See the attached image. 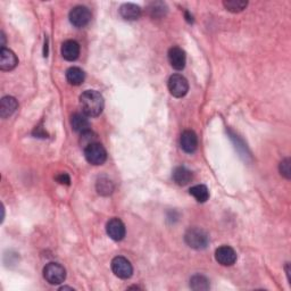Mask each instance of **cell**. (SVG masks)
<instances>
[{
  "label": "cell",
  "instance_id": "6da1fadb",
  "mask_svg": "<svg viewBox=\"0 0 291 291\" xmlns=\"http://www.w3.org/2000/svg\"><path fill=\"white\" fill-rule=\"evenodd\" d=\"M80 105L84 115L89 117L99 116L104 110V98L96 90H87L80 96Z\"/></svg>",
  "mask_w": 291,
  "mask_h": 291
},
{
  "label": "cell",
  "instance_id": "7a4b0ae2",
  "mask_svg": "<svg viewBox=\"0 0 291 291\" xmlns=\"http://www.w3.org/2000/svg\"><path fill=\"white\" fill-rule=\"evenodd\" d=\"M185 240L188 246L197 250L205 249L209 243L208 234L199 228H191L188 230L185 234Z\"/></svg>",
  "mask_w": 291,
  "mask_h": 291
},
{
  "label": "cell",
  "instance_id": "3957f363",
  "mask_svg": "<svg viewBox=\"0 0 291 291\" xmlns=\"http://www.w3.org/2000/svg\"><path fill=\"white\" fill-rule=\"evenodd\" d=\"M84 157L90 164L102 165L107 160V153L101 143L93 142L84 148Z\"/></svg>",
  "mask_w": 291,
  "mask_h": 291
},
{
  "label": "cell",
  "instance_id": "277c9868",
  "mask_svg": "<svg viewBox=\"0 0 291 291\" xmlns=\"http://www.w3.org/2000/svg\"><path fill=\"white\" fill-rule=\"evenodd\" d=\"M44 277L50 284H61L66 279V271L58 263H49L44 268Z\"/></svg>",
  "mask_w": 291,
  "mask_h": 291
},
{
  "label": "cell",
  "instance_id": "5b68a950",
  "mask_svg": "<svg viewBox=\"0 0 291 291\" xmlns=\"http://www.w3.org/2000/svg\"><path fill=\"white\" fill-rule=\"evenodd\" d=\"M169 91L175 98L185 97L189 91V83L185 76L181 74H173L168 82Z\"/></svg>",
  "mask_w": 291,
  "mask_h": 291
},
{
  "label": "cell",
  "instance_id": "8992f818",
  "mask_svg": "<svg viewBox=\"0 0 291 291\" xmlns=\"http://www.w3.org/2000/svg\"><path fill=\"white\" fill-rule=\"evenodd\" d=\"M112 271L115 275L119 279H130L133 274V267L130 260H127L125 257L117 256L112 260Z\"/></svg>",
  "mask_w": 291,
  "mask_h": 291
},
{
  "label": "cell",
  "instance_id": "52a82bcc",
  "mask_svg": "<svg viewBox=\"0 0 291 291\" xmlns=\"http://www.w3.org/2000/svg\"><path fill=\"white\" fill-rule=\"evenodd\" d=\"M68 17L75 28H83L91 21V13L85 6H76L70 12Z\"/></svg>",
  "mask_w": 291,
  "mask_h": 291
},
{
  "label": "cell",
  "instance_id": "ba28073f",
  "mask_svg": "<svg viewBox=\"0 0 291 291\" xmlns=\"http://www.w3.org/2000/svg\"><path fill=\"white\" fill-rule=\"evenodd\" d=\"M106 232L108 234V237L113 239L114 241H121L125 237V225H124V223L119 218L114 217L107 222Z\"/></svg>",
  "mask_w": 291,
  "mask_h": 291
},
{
  "label": "cell",
  "instance_id": "9c48e42d",
  "mask_svg": "<svg viewBox=\"0 0 291 291\" xmlns=\"http://www.w3.org/2000/svg\"><path fill=\"white\" fill-rule=\"evenodd\" d=\"M215 259L223 266H231L237 262V252L230 246H221L215 251Z\"/></svg>",
  "mask_w": 291,
  "mask_h": 291
},
{
  "label": "cell",
  "instance_id": "30bf717a",
  "mask_svg": "<svg viewBox=\"0 0 291 291\" xmlns=\"http://www.w3.org/2000/svg\"><path fill=\"white\" fill-rule=\"evenodd\" d=\"M169 62L171 64L174 70L177 71H182L183 68L186 67V63H187V56H186V51L183 50L180 47H172L170 48L169 54Z\"/></svg>",
  "mask_w": 291,
  "mask_h": 291
},
{
  "label": "cell",
  "instance_id": "8fae6325",
  "mask_svg": "<svg viewBox=\"0 0 291 291\" xmlns=\"http://www.w3.org/2000/svg\"><path fill=\"white\" fill-rule=\"evenodd\" d=\"M180 144L183 152L188 154H192L197 151L198 147V138L194 131L186 130L182 132L181 139H180Z\"/></svg>",
  "mask_w": 291,
  "mask_h": 291
},
{
  "label": "cell",
  "instance_id": "7c38bea8",
  "mask_svg": "<svg viewBox=\"0 0 291 291\" xmlns=\"http://www.w3.org/2000/svg\"><path fill=\"white\" fill-rule=\"evenodd\" d=\"M19 59L11 49L2 48L0 50V68L3 71H12L17 66Z\"/></svg>",
  "mask_w": 291,
  "mask_h": 291
},
{
  "label": "cell",
  "instance_id": "4fadbf2b",
  "mask_svg": "<svg viewBox=\"0 0 291 291\" xmlns=\"http://www.w3.org/2000/svg\"><path fill=\"white\" fill-rule=\"evenodd\" d=\"M80 55V45L75 40H67L62 45V56L68 62L78 59Z\"/></svg>",
  "mask_w": 291,
  "mask_h": 291
},
{
  "label": "cell",
  "instance_id": "5bb4252c",
  "mask_svg": "<svg viewBox=\"0 0 291 291\" xmlns=\"http://www.w3.org/2000/svg\"><path fill=\"white\" fill-rule=\"evenodd\" d=\"M17 108H19V102L14 97H4L0 101V116L3 118H8L16 112Z\"/></svg>",
  "mask_w": 291,
  "mask_h": 291
},
{
  "label": "cell",
  "instance_id": "9a60e30c",
  "mask_svg": "<svg viewBox=\"0 0 291 291\" xmlns=\"http://www.w3.org/2000/svg\"><path fill=\"white\" fill-rule=\"evenodd\" d=\"M71 125L72 129L75 132H79V133H84L90 130V122L87 117V115L75 113L71 117Z\"/></svg>",
  "mask_w": 291,
  "mask_h": 291
},
{
  "label": "cell",
  "instance_id": "2e32d148",
  "mask_svg": "<svg viewBox=\"0 0 291 291\" xmlns=\"http://www.w3.org/2000/svg\"><path fill=\"white\" fill-rule=\"evenodd\" d=\"M192 180V172L188 170L186 166H178L173 171V181L178 186H187L188 183L191 182Z\"/></svg>",
  "mask_w": 291,
  "mask_h": 291
},
{
  "label": "cell",
  "instance_id": "e0dca14e",
  "mask_svg": "<svg viewBox=\"0 0 291 291\" xmlns=\"http://www.w3.org/2000/svg\"><path fill=\"white\" fill-rule=\"evenodd\" d=\"M119 15L126 21H135L141 16V8L134 4H124L119 8Z\"/></svg>",
  "mask_w": 291,
  "mask_h": 291
},
{
  "label": "cell",
  "instance_id": "ac0fdd59",
  "mask_svg": "<svg viewBox=\"0 0 291 291\" xmlns=\"http://www.w3.org/2000/svg\"><path fill=\"white\" fill-rule=\"evenodd\" d=\"M85 74L80 67L73 66L66 71V80L72 85H80L84 82Z\"/></svg>",
  "mask_w": 291,
  "mask_h": 291
},
{
  "label": "cell",
  "instance_id": "d6986e66",
  "mask_svg": "<svg viewBox=\"0 0 291 291\" xmlns=\"http://www.w3.org/2000/svg\"><path fill=\"white\" fill-rule=\"evenodd\" d=\"M189 191L190 195L194 197L198 203L207 202L209 198V191L207 189V187L204 185H197L195 187H192Z\"/></svg>",
  "mask_w": 291,
  "mask_h": 291
},
{
  "label": "cell",
  "instance_id": "ffe728a7",
  "mask_svg": "<svg viewBox=\"0 0 291 291\" xmlns=\"http://www.w3.org/2000/svg\"><path fill=\"white\" fill-rule=\"evenodd\" d=\"M190 288L195 291H205L209 289V281L206 276L196 274L191 277Z\"/></svg>",
  "mask_w": 291,
  "mask_h": 291
},
{
  "label": "cell",
  "instance_id": "44dd1931",
  "mask_svg": "<svg viewBox=\"0 0 291 291\" xmlns=\"http://www.w3.org/2000/svg\"><path fill=\"white\" fill-rule=\"evenodd\" d=\"M96 188H97L98 194L102 195V196H108L114 191L113 182L110 181L109 179H107L105 177H101V178L98 179Z\"/></svg>",
  "mask_w": 291,
  "mask_h": 291
},
{
  "label": "cell",
  "instance_id": "7402d4cb",
  "mask_svg": "<svg viewBox=\"0 0 291 291\" xmlns=\"http://www.w3.org/2000/svg\"><path fill=\"white\" fill-rule=\"evenodd\" d=\"M223 5L225 10L231 13H240L247 7L248 3L243 2V0H225L223 2Z\"/></svg>",
  "mask_w": 291,
  "mask_h": 291
},
{
  "label": "cell",
  "instance_id": "603a6c76",
  "mask_svg": "<svg viewBox=\"0 0 291 291\" xmlns=\"http://www.w3.org/2000/svg\"><path fill=\"white\" fill-rule=\"evenodd\" d=\"M97 135L93 133L92 131H87L84 132V133L81 134V139H80V142L81 144H83V147L85 148L87 145H89L90 143H93V142H97Z\"/></svg>",
  "mask_w": 291,
  "mask_h": 291
},
{
  "label": "cell",
  "instance_id": "cb8c5ba5",
  "mask_svg": "<svg viewBox=\"0 0 291 291\" xmlns=\"http://www.w3.org/2000/svg\"><path fill=\"white\" fill-rule=\"evenodd\" d=\"M149 10H151L153 17H157L158 14H160L161 16L164 14L166 7H165V4H163V3H153L151 7H149Z\"/></svg>",
  "mask_w": 291,
  "mask_h": 291
},
{
  "label": "cell",
  "instance_id": "d4e9b609",
  "mask_svg": "<svg viewBox=\"0 0 291 291\" xmlns=\"http://www.w3.org/2000/svg\"><path fill=\"white\" fill-rule=\"evenodd\" d=\"M280 172H281V175H283L284 178L290 179V160L289 158H285L284 161H282L280 163Z\"/></svg>",
  "mask_w": 291,
  "mask_h": 291
},
{
  "label": "cell",
  "instance_id": "484cf974",
  "mask_svg": "<svg viewBox=\"0 0 291 291\" xmlns=\"http://www.w3.org/2000/svg\"><path fill=\"white\" fill-rule=\"evenodd\" d=\"M56 180L58 183H61V185H66V186L71 185V178L67 173H59L56 177Z\"/></svg>",
  "mask_w": 291,
  "mask_h": 291
},
{
  "label": "cell",
  "instance_id": "4316f807",
  "mask_svg": "<svg viewBox=\"0 0 291 291\" xmlns=\"http://www.w3.org/2000/svg\"><path fill=\"white\" fill-rule=\"evenodd\" d=\"M33 135L40 136V138H47V132L45 130H42V127L36 126V129L33 131Z\"/></svg>",
  "mask_w": 291,
  "mask_h": 291
},
{
  "label": "cell",
  "instance_id": "83f0119b",
  "mask_svg": "<svg viewBox=\"0 0 291 291\" xmlns=\"http://www.w3.org/2000/svg\"><path fill=\"white\" fill-rule=\"evenodd\" d=\"M186 19H187V21H188V22H189V23H192V22H194V17H192L188 12H186Z\"/></svg>",
  "mask_w": 291,
  "mask_h": 291
}]
</instances>
